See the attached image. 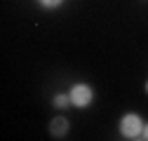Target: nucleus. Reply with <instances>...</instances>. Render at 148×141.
<instances>
[{"mask_svg": "<svg viewBox=\"0 0 148 141\" xmlns=\"http://www.w3.org/2000/svg\"><path fill=\"white\" fill-rule=\"evenodd\" d=\"M143 125H146V122L141 120L139 113H125V115L120 118V122H118V132H120V136L134 141V139H141Z\"/></svg>", "mask_w": 148, "mask_h": 141, "instance_id": "obj_1", "label": "nucleus"}, {"mask_svg": "<svg viewBox=\"0 0 148 141\" xmlns=\"http://www.w3.org/2000/svg\"><path fill=\"white\" fill-rule=\"evenodd\" d=\"M68 94H71L73 108H80V111L89 108L92 101H94V90H92V85H87V82H73Z\"/></svg>", "mask_w": 148, "mask_h": 141, "instance_id": "obj_2", "label": "nucleus"}, {"mask_svg": "<svg viewBox=\"0 0 148 141\" xmlns=\"http://www.w3.org/2000/svg\"><path fill=\"white\" fill-rule=\"evenodd\" d=\"M68 129H71V122H68V118H64V115H54V118L49 120V125H47V132H49V136H54V139H64V136L68 134Z\"/></svg>", "mask_w": 148, "mask_h": 141, "instance_id": "obj_3", "label": "nucleus"}, {"mask_svg": "<svg viewBox=\"0 0 148 141\" xmlns=\"http://www.w3.org/2000/svg\"><path fill=\"white\" fill-rule=\"evenodd\" d=\"M52 106L54 108H59V111H66V108H71V94L68 92H59V94H54L52 97Z\"/></svg>", "mask_w": 148, "mask_h": 141, "instance_id": "obj_4", "label": "nucleus"}, {"mask_svg": "<svg viewBox=\"0 0 148 141\" xmlns=\"http://www.w3.org/2000/svg\"><path fill=\"white\" fill-rule=\"evenodd\" d=\"M38 3H40L45 10H57V7L64 3V0H38Z\"/></svg>", "mask_w": 148, "mask_h": 141, "instance_id": "obj_5", "label": "nucleus"}, {"mask_svg": "<svg viewBox=\"0 0 148 141\" xmlns=\"http://www.w3.org/2000/svg\"><path fill=\"white\" fill-rule=\"evenodd\" d=\"M141 139H146V141H148V122L143 125V134H141Z\"/></svg>", "mask_w": 148, "mask_h": 141, "instance_id": "obj_6", "label": "nucleus"}, {"mask_svg": "<svg viewBox=\"0 0 148 141\" xmlns=\"http://www.w3.org/2000/svg\"><path fill=\"white\" fill-rule=\"evenodd\" d=\"M146 94H148V80H146Z\"/></svg>", "mask_w": 148, "mask_h": 141, "instance_id": "obj_7", "label": "nucleus"}]
</instances>
